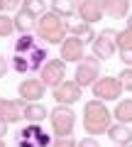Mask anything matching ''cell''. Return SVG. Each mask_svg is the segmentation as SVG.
<instances>
[{
  "mask_svg": "<svg viewBox=\"0 0 132 147\" xmlns=\"http://www.w3.org/2000/svg\"><path fill=\"white\" fill-rule=\"evenodd\" d=\"M113 125V113L105 108V103L98 98H90L86 100L83 105V130L86 135H108V130H110Z\"/></svg>",
  "mask_w": 132,
  "mask_h": 147,
  "instance_id": "obj_1",
  "label": "cell"
},
{
  "mask_svg": "<svg viewBox=\"0 0 132 147\" xmlns=\"http://www.w3.org/2000/svg\"><path fill=\"white\" fill-rule=\"evenodd\" d=\"M34 34L37 39H42L44 44H61L69 37V25L64 22V17H59L56 12L47 10L34 20Z\"/></svg>",
  "mask_w": 132,
  "mask_h": 147,
  "instance_id": "obj_2",
  "label": "cell"
},
{
  "mask_svg": "<svg viewBox=\"0 0 132 147\" xmlns=\"http://www.w3.org/2000/svg\"><path fill=\"white\" fill-rule=\"evenodd\" d=\"M49 123H52V132L56 137H69L74 135V127H76V113L71 110V105L56 103L49 110Z\"/></svg>",
  "mask_w": 132,
  "mask_h": 147,
  "instance_id": "obj_3",
  "label": "cell"
},
{
  "mask_svg": "<svg viewBox=\"0 0 132 147\" xmlns=\"http://www.w3.org/2000/svg\"><path fill=\"white\" fill-rule=\"evenodd\" d=\"M90 91H93V98L108 103V100H120V96H122L125 88H122L117 76H101V79L90 86Z\"/></svg>",
  "mask_w": 132,
  "mask_h": 147,
  "instance_id": "obj_4",
  "label": "cell"
},
{
  "mask_svg": "<svg viewBox=\"0 0 132 147\" xmlns=\"http://www.w3.org/2000/svg\"><path fill=\"white\" fill-rule=\"evenodd\" d=\"M117 52V30H110L105 27L103 32H98L93 39V57H98L101 61L105 59H113Z\"/></svg>",
  "mask_w": 132,
  "mask_h": 147,
  "instance_id": "obj_5",
  "label": "cell"
},
{
  "mask_svg": "<svg viewBox=\"0 0 132 147\" xmlns=\"http://www.w3.org/2000/svg\"><path fill=\"white\" fill-rule=\"evenodd\" d=\"M74 79L78 81L83 88H90L95 81L101 79V59H98V57H88V54H86L83 61L76 64V74H74Z\"/></svg>",
  "mask_w": 132,
  "mask_h": 147,
  "instance_id": "obj_6",
  "label": "cell"
},
{
  "mask_svg": "<svg viewBox=\"0 0 132 147\" xmlns=\"http://www.w3.org/2000/svg\"><path fill=\"white\" fill-rule=\"evenodd\" d=\"M37 74H39V79L44 81L47 88H56L61 81H66V61L61 57L59 59H47V64Z\"/></svg>",
  "mask_w": 132,
  "mask_h": 147,
  "instance_id": "obj_7",
  "label": "cell"
},
{
  "mask_svg": "<svg viewBox=\"0 0 132 147\" xmlns=\"http://www.w3.org/2000/svg\"><path fill=\"white\" fill-rule=\"evenodd\" d=\"M52 96H54V100L61 103V105H74L76 100L83 96V86L76 79H66V81H61L56 88H52Z\"/></svg>",
  "mask_w": 132,
  "mask_h": 147,
  "instance_id": "obj_8",
  "label": "cell"
},
{
  "mask_svg": "<svg viewBox=\"0 0 132 147\" xmlns=\"http://www.w3.org/2000/svg\"><path fill=\"white\" fill-rule=\"evenodd\" d=\"M59 57H61L66 64L83 61V59H86V42L78 39V37H74V34H69L61 44H59Z\"/></svg>",
  "mask_w": 132,
  "mask_h": 147,
  "instance_id": "obj_9",
  "label": "cell"
},
{
  "mask_svg": "<svg viewBox=\"0 0 132 147\" xmlns=\"http://www.w3.org/2000/svg\"><path fill=\"white\" fill-rule=\"evenodd\" d=\"M44 93H47V86H44L42 79H25L17 86V96L25 103H34V100L44 98Z\"/></svg>",
  "mask_w": 132,
  "mask_h": 147,
  "instance_id": "obj_10",
  "label": "cell"
},
{
  "mask_svg": "<svg viewBox=\"0 0 132 147\" xmlns=\"http://www.w3.org/2000/svg\"><path fill=\"white\" fill-rule=\"evenodd\" d=\"M105 10H103V0H78V17L81 22H88V25H95L101 22Z\"/></svg>",
  "mask_w": 132,
  "mask_h": 147,
  "instance_id": "obj_11",
  "label": "cell"
},
{
  "mask_svg": "<svg viewBox=\"0 0 132 147\" xmlns=\"http://www.w3.org/2000/svg\"><path fill=\"white\" fill-rule=\"evenodd\" d=\"M22 105H25V100L22 98H0V118L7 123H17L22 120Z\"/></svg>",
  "mask_w": 132,
  "mask_h": 147,
  "instance_id": "obj_12",
  "label": "cell"
},
{
  "mask_svg": "<svg viewBox=\"0 0 132 147\" xmlns=\"http://www.w3.org/2000/svg\"><path fill=\"white\" fill-rule=\"evenodd\" d=\"M47 118H49V113H47V108H44L39 100H34V103H25V105H22V120L42 125Z\"/></svg>",
  "mask_w": 132,
  "mask_h": 147,
  "instance_id": "obj_13",
  "label": "cell"
},
{
  "mask_svg": "<svg viewBox=\"0 0 132 147\" xmlns=\"http://www.w3.org/2000/svg\"><path fill=\"white\" fill-rule=\"evenodd\" d=\"M130 5L132 0H103V10L108 17L113 20H122V17L130 15Z\"/></svg>",
  "mask_w": 132,
  "mask_h": 147,
  "instance_id": "obj_14",
  "label": "cell"
},
{
  "mask_svg": "<svg viewBox=\"0 0 132 147\" xmlns=\"http://www.w3.org/2000/svg\"><path fill=\"white\" fill-rule=\"evenodd\" d=\"M108 137H110L115 145H132V130L125 123H113L110 130H108Z\"/></svg>",
  "mask_w": 132,
  "mask_h": 147,
  "instance_id": "obj_15",
  "label": "cell"
},
{
  "mask_svg": "<svg viewBox=\"0 0 132 147\" xmlns=\"http://www.w3.org/2000/svg\"><path fill=\"white\" fill-rule=\"evenodd\" d=\"M52 12L69 20V17L78 15V0H52Z\"/></svg>",
  "mask_w": 132,
  "mask_h": 147,
  "instance_id": "obj_16",
  "label": "cell"
},
{
  "mask_svg": "<svg viewBox=\"0 0 132 147\" xmlns=\"http://www.w3.org/2000/svg\"><path fill=\"white\" fill-rule=\"evenodd\" d=\"M47 47H49V44H37V47L27 54V61H29L32 71H39V69L47 64V59H49V49Z\"/></svg>",
  "mask_w": 132,
  "mask_h": 147,
  "instance_id": "obj_17",
  "label": "cell"
},
{
  "mask_svg": "<svg viewBox=\"0 0 132 147\" xmlns=\"http://www.w3.org/2000/svg\"><path fill=\"white\" fill-rule=\"evenodd\" d=\"M113 118H115V123H125V125H130V123H132V98L117 100L115 110H113Z\"/></svg>",
  "mask_w": 132,
  "mask_h": 147,
  "instance_id": "obj_18",
  "label": "cell"
},
{
  "mask_svg": "<svg viewBox=\"0 0 132 147\" xmlns=\"http://www.w3.org/2000/svg\"><path fill=\"white\" fill-rule=\"evenodd\" d=\"M39 44V39H37V34H32V32H27V34H20L15 39V54H29L32 49Z\"/></svg>",
  "mask_w": 132,
  "mask_h": 147,
  "instance_id": "obj_19",
  "label": "cell"
},
{
  "mask_svg": "<svg viewBox=\"0 0 132 147\" xmlns=\"http://www.w3.org/2000/svg\"><path fill=\"white\" fill-rule=\"evenodd\" d=\"M34 20L37 17H32L29 12H25L20 7V10L15 12V30L20 32V34H27V32H34Z\"/></svg>",
  "mask_w": 132,
  "mask_h": 147,
  "instance_id": "obj_20",
  "label": "cell"
},
{
  "mask_svg": "<svg viewBox=\"0 0 132 147\" xmlns=\"http://www.w3.org/2000/svg\"><path fill=\"white\" fill-rule=\"evenodd\" d=\"M69 34L78 37V39H83V42H93V39H95L93 25H88V22H76V25H69Z\"/></svg>",
  "mask_w": 132,
  "mask_h": 147,
  "instance_id": "obj_21",
  "label": "cell"
},
{
  "mask_svg": "<svg viewBox=\"0 0 132 147\" xmlns=\"http://www.w3.org/2000/svg\"><path fill=\"white\" fill-rule=\"evenodd\" d=\"M22 10L32 17H39L42 12H47V0H22Z\"/></svg>",
  "mask_w": 132,
  "mask_h": 147,
  "instance_id": "obj_22",
  "label": "cell"
},
{
  "mask_svg": "<svg viewBox=\"0 0 132 147\" xmlns=\"http://www.w3.org/2000/svg\"><path fill=\"white\" fill-rule=\"evenodd\" d=\"M10 69H12V71H17V74H29L32 69H29V61H27V54H12Z\"/></svg>",
  "mask_w": 132,
  "mask_h": 147,
  "instance_id": "obj_23",
  "label": "cell"
},
{
  "mask_svg": "<svg viewBox=\"0 0 132 147\" xmlns=\"http://www.w3.org/2000/svg\"><path fill=\"white\" fill-rule=\"evenodd\" d=\"M122 49H132V25H127L125 30H117V52Z\"/></svg>",
  "mask_w": 132,
  "mask_h": 147,
  "instance_id": "obj_24",
  "label": "cell"
},
{
  "mask_svg": "<svg viewBox=\"0 0 132 147\" xmlns=\"http://www.w3.org/2000/svg\"><path fill=\"white\" fill-rule=\"evenodd\" d=\"M12 32H17L15 30V17L3 15V12H0V37H10Z\"/></svg>",
  "mask_w": 132,
  "mask_h": 147,
  "instance_id": "obj_25",
  "label": "cell"
},
{
  "mask_svg": "<svg viewBox=\"0 0 132 147\" xmlns=\"http://www.w3.org/2000/svg\"><path fill=\"white\" fill-rule=\"evenodd\" d=\"M117 79H120L122 88H125V91H130V93H132V66H125V69L120 71V76H117Z\"/></svg>",
  "mask_w": 132,
  "mask_h": 147,
  "instance_id": "obj_26",
  "label": "cell"
},
{
  "mask_svg": "<svg viewBox=\"0 0 132 147\" xmlns=\"http://www.w3.org/2000/svg\"><path fill=\"white\" fill-rule=\"evenodd\" d=\"M78 142L74 140V135H69V137H54V142H52V147H76Z\"/></svg>",
  "mask_w": 132,
  "mask_h": 147,
  "instance_id": "obj_27",
  "label": "cell"
},
{
  "mask_svg": "<svg viewBox=\"0 0 132 147\" xmlns=\"http://www.w3.org/2000/svg\"><path fill=\"white\" fill-rule=\"evenodd\" d=\"M34 142H37V147H52V142H54V140H52V135H49V132H44V130H42L37 137H34Z\"/></svg>",
  "mask_w": 132,
  "mask_h": 147,
  "instance_id": "obj_28",
  "label": "cell"
},
{
  "mask_svg": "<svg viewBox=\"0 0 132 147\" xmlns=\"http://www.w3.org/2000/svg\"><path fill=\"white\" fill-rule=\"evenodd\" d=\"M76 147H101V142L95 140L93 135H88V137H83V140H78V145Z\"/></svg>",
  "mask_w": 132,
  "mask_h": 147,
  "instance_id": "obj_29",
  "label": "cell"
},
{
  "mask_svg": "<svg viewBox=\"0 0 132 147\" xmlns=\"http://www.w3.org/2000/svg\"><path fill=\"white\" fill-rule=\"evenodd\" d=\"M120 59H122L125 66H132V49H122V52H120Z\"/></svg>",
  "mask_w": 132,
  "mask_h": 147,
  "instance_id": "obj_30",
  "label": "cell"
},
{
  "mask_svg": "<svg viewBox=\"0 0 132 147\" xmlns=\"http://www.w3.org/2000/svg\"><path fill=\"white\" fill-rule=\"evenodd\" d=\"M17 147H37V142H34V137H22V140H15Z\"/></svg>",
  "mask_w": 132,
  "mask_h": 147,
  "instance_id": "obj_31",
  "label": "cell"
},
{
  "mask_svg": "<svg viewBox=\"0 0 132 147\" xmlns=\"http://www.w3.org/2000/svg\"><path fill=\"white\" fill-rule=\"evenodd\" d=\"M7 69H10V64H7V59H5V57H0V79H3V76L7 74Z\"/></svg>",
  "mask_w": 132,
  "mask_h": 147,
  "instance_id": "obj_32",
  "label": "cell"
},
{
  "mask_svg": "<svg viewBox=\"0 0 132 147\" xmlns=\"http://www.w3.org/2000/svg\"><path fill=\"white\" fill-rule=\"evenodd\" d=\"M7 125H10V123L0 118V137H5V135H7Z\"/></svg>",
  "mask_w": 132,
  "mask_h": 147,
  "instance_id": "obj_33",
  "label": "cell"
},
{
  "mask_svg": "<svg viewBox=\"0 0 132 147\" xmlns=\"http://www.w3.org/2000/svg\"><path fill=\"white\" fill-rule=\"evenodd\" d=\"M5 10V0H0V12Z\"/></svg>",
  "mask_w": 132,
  "mask_h": 147,
  "instance_id": "obj_34",
  "label": "cell"
},
{
  "mask_svg": "<svg viewBox=\"0 0 132 147\" xmlns=\"http://www.w3.org/2000/svg\"><path fill=\"white\" fill-rule=\"evenodd\" d=\"M0 147H7V145H5V140H3V137H0Z\"/></svg>",
  "mask_w": 132,
  "mask_h": 147,
  "instance_id": "obj_35",
  "label": "cell"
},
{
  "mask_svg": "<svg viewBox=\"0 0 132 147\" xmlns=\"http://www.w3.org/2000/svg\"><path fill=\"white\" fill-rule=\"evenodd\" d=\"M115 147H132V145H115Z\"/></svg>",
  "mask_w": 132,
  "mask_h": 147,
  "instance_id": "obj_36",
  "label": "cell"
},
{
  "mask_svg": "<svg viewBox=\"0 0 132 147\" xmlns=\"http://www.w3.org/2000/svg\"><path fill=\"white\" fill-rule=\"evenodd\" d=\"M127 25H132V15H130V20H127Z\"/></svg>",
  "mask_w": 132,
  "mask_h": 147,
  "instance_id": "obj_37",
  "label": "cell"
}]
</instances>
